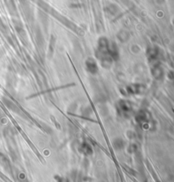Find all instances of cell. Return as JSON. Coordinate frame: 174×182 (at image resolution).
I'll return each instance as SVG.
<instances>
[{
  "instance_id": "6da1fadb",
  "label": "cell",
  "mask_w": 174,
  "mask_h": 182,
  "mask_svg": "<svg viewBox=\"0 0 174 182\" xmlns=\"http://www.w3.org/2000/svg\"><path fill=\"white\" fill-rule=\"evenodd\" d=\"M86 65H87V69L92 74H94L97 72L98 70V67H97V64L95 63V61L92 59H89L86 62Z\"/></svg>"
}]
</instances>
